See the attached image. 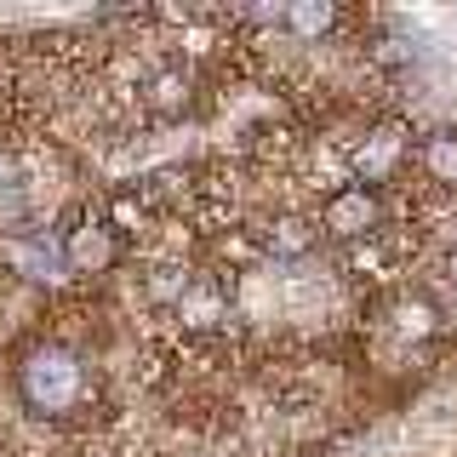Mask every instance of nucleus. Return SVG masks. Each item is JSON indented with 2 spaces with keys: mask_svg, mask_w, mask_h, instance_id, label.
Returning a JSON list of instances; mask_svg holds the SVG:
<instances>
[{
  "mask_svg": "<svg viewBox=\"0 0 457 457\" xmlns=\"http://www.w3.org/2000/svg\"><path fill=\"white\" fill-rule=\"evenodd\" d=\"M18 400L35 418H80L86 400H92V371L75 349H63V343H29L18 354Z\"/></svg>",
  "mask_w": 457,
  "mask_h": 457,
  "instance_id": "nucleus-1",
  "label": "nucleus"
},
{
  "mask_svg": "<svg viewBox=\"0 0 457 457\" xmlns=\"http://www.w3.org/2000/svg\"><path fill=\"white\" fill-rule=\"evenodd\" d=\"M383 228V195L366 189V183H343V189L326 195L320 206V235L337 240V246H361Z\"/></svg>",
  "mask_w": 457,
  "mask_h": 457,
  "instance_id": "nucleus-2",
  "label": "nucleus"
},
{
  "mask_svg": "<svg viewBox=\"0 0 457 457\" xmlns=\"http://www.w3.org/2000/svg\"><path fill=\"white\" fill-rule=\"evenodd\" d=\"M143 109L154 114V120L178 126L195 114V69L189 63H161L149 80H143Z\"/></svg>",
  "mask_w": 457,
  "mask_h": 457,
  "instance_id": "nucleus-3",
  "label": "nucleus"
},
{
  "mask_svg": "<svg viewBox=\"0 0 457 457\" xmlns=\"http://www.w3.org/2000/svg\"><path fill=\"white\" fill-rule=\"evenodd\" d=\"M406 149H411L406 126H378V132H366V143L349 154V171H354V183H366V189L389 183L395 171H400V161H406Z\"/></svg>",
  "mask_w": 457,
  "mask_h": 457,
  "instance_id": "nucleus-4",
  "label": "nucleus"
},
{
  "mask_svg": "<svg viewBox=\"0 0 457 457\" xmlns=\"http://www.w3.org/2000/svg\"><path fill=\"white\" fill-rule=\"evenodd\" d=\"M114 252H120V235L104 223V218H75L63 228V257H69V269H109L114 263Z\"/></svg>",
  "mask_w": 457,
  "mask_h": 457,
  "instance_id": "nucleus-5",
  "label": "nucleus"
},
{
  "mask_svg": "<svg viewBox=\"0 0 457 457\" xmlns=\"http://www.w3.org/2000/svg\"><path fill=\"white\" fill-rule=\"evenodd\" d=\"M171 314H178L189 332H212V326H223V314H228V292H223V280H212V275H189V286L171 297Z\"/></svg>",
  "mask_w": 457,
  "mask_h": 457,
  "instance_id": "nucleus-6",
  "label": "nucleus"
},
{
  "mask_svg": "<svg viewBox=\"0 0 457 457\" xmlns=\"http://www.w3.org/2000/svg\"><path fill=\"white\" fill-rule=\"evenodd\" d=\"M263 246L275 252V257H309L314 246H320V223H314V218H303V212H286V218H275V223H269Z\"/></svg>",
  "mask_w": 457,
  "mask_h": 457,
  "instance_id": "nucleus-7",
  "label": "nucleus"
},
{
  "mask_svg": "<svg viewBox=\"0 0 457 457\" xmlns=\"http://www.w3.org/2000/svg\"><path fill=\"white\" fill-rule=\"evenodd\" d=\"M389 326L400 337H435L440 332V309H435V297H423V292H411V297H400V303L389 309Z\"/></svg>",
  "mask_w": 457,
  "mask_h": 457,
  "instance_id": "nucleus-8",
  "label": "nucleus"
},
{
  "mask_svg": "<svg viewBox=\"0 0 457 457\" xmlns=\"http://www.w3.org/2000/svg\"><path fill=\"white\" fill-rule=\"evenodd\" d=\"M418 161H423V171H428L435 183H457V126L428 132L423 149H418Z\"/></svg>",
  "mask_w": 457,
  "mask_h": 457,
  "instance_id": "nucleus-9",
  "label": "nucleus"
},
{
  "mask_svg": "<svg viewBox=\"0 0 457 457\" xmlns=\"http://www.w3.org/2000/svg\"><path fill=\"white\" fill-rule=\"evenodd\" d=\"M280 23L292 29L297 40H320V35H332L337 6H314V0H309V6H286V12H280Z\"/></svg>",
  "mask_w": 457,
  "mask_h": 457,
  "instance_id": "nucleus-10",
  "label": "nucleus"
},
{
  "mask_svg": "<svg viewBox=\"0 0 457 457\" xmlns=\"http://www.w3.org/2000/svg\"><path fill=\"white\" fill-rule=\"evenodd\" d=\"M143 218H149V200H143L137 189H114L109 195V212H104V223L114 228V235H137Z\"/></svg>",
  "mask_w": 457,
  "mask_h": 457,
  "instance_id": "nucleus-11",
  "label": "nucleus"
},
{
  "mask_svg": "<svg viewBox=\"0 0 457 457\" xmlns=\"http://www.w3.org/2000/svg\"><path fill=\"white\" fill-rule=\"evenodd\" d=\"M183 286H189V269H178V263H166L161 275H149V297L154 303H171V297L183 292Z\"/></svg>",
  "mask_w": 457,
  "mask_h": 457,
  "instance_id": "nucleus-12",
  "label": "nucleus"
},
{
  "mask_svg": "<svg viewBox=\"0 0 457 457\" xmlns=\"http://www.w3.org/2000/svg\"><path fill=\"white\" fill-rule=\"evenodd\" d=\"M446 280H452V286H457V252H452V257H446Z\"/></svg>",
  "mask_w": 457,
  "mask_h": 457,
  "instance_id": "nucleus-13",
  "label": "nucleus"
}]
</instances>
